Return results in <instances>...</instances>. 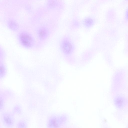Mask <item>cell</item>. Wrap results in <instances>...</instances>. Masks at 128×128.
I'll list each match as a JSON object with an SVG mask.
<instances>
[{
  "instance_id": "6da1fadb",
  "label": "cell",
  "mask_w": 128,
  "mask_h": 128,
  "mask_svg": "<svg viewBox=\"0 0 128 128\" xmlns=\"http://www.w3.org/2000/svg\"><path fill=\"white\" fill-rule=\"evenodd\" d=\"M19 39L22 44L27 48L31 47L34 43V39L31 36L26 32H22L19 35Z\"/></svg>"
},
{
  "instance_id": "7a4b0ae2",
  "label": "cell",
  "mask_w": 128,
  "mask_h": 128,
  "mask_svg": "<svg viewBox=\"0 0 128 128\" xmlns=\"http://www.w3.org/2000/svg\"><path fill=\"white\" fill-rule=\"evenodd\" d=\"M62 48L63 50L66 53H70L72 50V46L71 44L68 41H65L62 45Z\"/></svg>"
},
{
  "instance_id": "3957f363",
  "label": "cell",
  "mask_w": 128,
  "mask_h": 128,
  "mask_svg": "<svg viewBox=\"0 0 128 128\" xmlns=\"http://www.w3.org/2000/svg\"><path fill=\"white\" fill-rule=\"evenodd\" d=\"M48 34L47 30L45 28L40 29L38 32V35L39 38L41 40H44L47 37Z\"/></svg>"
},
{
  "instance_id": "277c9868",
  "label": "cell",
  "mask_w": 128,
  "mask_h": 128,
  "mask_svg": "<svg viewBox=\"0 0 128 128\" xmlns=\"http://www.w3.org/2000/svg\"><path fill=\"white\" fill-rule=\"evenodd\" d=\"M124 100L122 98L118 97L115 100V104L118 107L120 108L123 106L124 103Z\"/></svg>"
},
{
  "instance_id": "5b68a950",
  "label": "cell",
  "mask_w": 128,
  "mask_h": 128,
  "mask_svg": "<svg viewBox=\"0 0 128 128\" xmlns=\"http://www.w3.org/2000/svg\"><path fill=\"white\" fill-rule=\"evenodd\" d=\"M10 28L12 30H15L17 29V25L14 22H11L9 24Z\"/></svg>"
},
{
  "instance_id": "8992f818",
  "label": "cell",
  "mask_w": 128,
  "mask_h": 128,
  "mask_svg": "<svg viewBox=\"0 0 128 128\" xmlns=\"http://www.w3.org/2000/svg\"><path fill=\"white\" fill-rule=\"evenodd\" d=\"M124 16L126 19V20H128V8L126 10Z\"/></svg>"
},
{
  "instance_id": "52a82bcc",
  "label": "cell",
  "mask_w": 128,
  "mask_h": 128,
  "mask_svg": "<svg viewBox=\"0 0 128 128\" xmlns=\"http://www.w3.org/2000/svg\"><path fill=\"white\" fill-rule=\"evenodd\" d=\"M4 71V68L3 66H0V74H2Z\"/></svg>"
},
{
  "instance_id": "ba28073f",
  "label": "cell",
  "mask_w": 128,
  "mask_h": 128,
  "mask_svg": "<svg viewBox=\"0 0 128 128\" xmlns=\"http://www.w3.org/2000/svg\"><path fill=\"white\" fill-rule=\"evenodd\" d=\"M126 0L127 1H128V0Z\"/></svg>"
}]
</instances>
